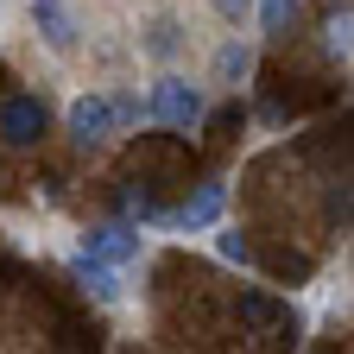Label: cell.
Instances as JSON below:
<instances>
[{"instance_id": "6da1fadb", "label": "cell", "mask_w": 354, "mask_h": 354, "mask_svg": "<svg viewBox=\"0 0 354 354\" xmlns=\"http://www.w3.org/2000/svg\"><path fill=\"white\" fill-rule=\"evenodd\" d=\"M152 114H158L165 127H190V120H203V88L184 82V76H165V82L152 88Z\"/></svg>"}, {"instance_id": "7a4b0ae2", "label": "cell", "mask_w": 354, "mask_h": 354, "mask_svg": "<svg viewBox=\"0 0 354 354\" xmlns=\"http://www.w3.org/2000/svg\"><path fill=\"white\" fill-rule=\"evenodd\" d=\"M0 133L13 146H38L44 140V102L38 95H7L0 102Z\"/></svg>"}, {"instance_id": "3957f363", "label": "cell", "mask_w": 354, "mask_h": 354, "mask_svg": "<svg viewBox=\"0 0 354 354\" xmlns=\"http://www.w3.org/2000/svg\"><path fill=\"white\" fill-rule=\"evenodd\" d=\"M120 114H127V108H120V102H108V95H82V102H70V133L88 146V140H102V133H108Z\"/></svg>"}, {"instance_id": "277c9868", "label": "cell", "mask_w": 354, "mask_h": 354, "mask_svg": "<svg viewBox=\"0 0 354 354\" xmlns=\"http://www.w3.org/2000/svg\"><path fill=\"white\" fill-rule=\"evenodd\" d=\"M221 203H228V190H221V184H196L184 203L171 209V221H177V228H209V221L221 215Z\"/></svg>"}, {"instance_id": "5b68a950", "label": "cell", "mask_w": 354, "mask_h": 354, "mask_svg": "<svg viewBox=\"0 0 354 354\" xmlns=\"http://www.w3.org/2000/svg\"><path fill=\"white\" fill-rule=\"evenodd\" d=\"M133 253H140V234L133 228H95L88 234V259H102V266H120Z\"/></svg>"}, {"instance_id": "8992f818", "label": "cell", "mask_w": 354, "mask_h": 354, "mask_svg": "<svg viewBox=\"0 0 354 354\" xmlns=\"http://www.w3.org/2000/svg\"><path fill=\"white\" fill-rule=\"evenodd\" d=\"M241 323H247V329H291V310L272 304L266 291H247V297H241Z\"/></svg>"}, {"instance_id": "52a82bcc", "label": "cell", "mask_w": 354, "mask_h": 354, "mask_svg": "<svg viewBox=\"0 0 354 354\" xmlns=\"http://www.w3.org/2000/svg\"><path fill=\"white\" fill-rule=\"evenodd\" d=\"M32 26H38L44 38H51L57 51H70V38H76V32H70V13L57 7V0H38V7H32Z\"/></svg>"}, {"instance_id": "ba28073f", "label": "cell", "mask_w": 354, "mask_h": 354, "mask_svg": "<svg viewBox=\"0 0 354 354\" xmlns=\"http://www.w3.org/2000/svg\"><path fill=\"white\" fill-rule=\"evenodd\" d=\"M247 70H253V44L234 38V44H221V51H215V76H221V82H241Z\"/></svg>"}, {"instance_id": "9c48e42d", "label": "cell", "mask_w": 354, "mask_h": 354, "mask_svg": "<svg viewBox=\"0 0 354 354\" xmlns=\"http://www.w3.org/2000/svg\"><path fill=\"white\" fill-rule=\"evenodd\" d=\"M76 279H82L88 291H95L102 304H114V297H120V285H114V272H108V266H102V259H88V253L76 259Z\"/></svg>"}, {"instance_id": "30bf717a", "label": "cell", "mask_w": 354, "mask_h": 354, "mask_svg": "<svg viewBox=\"0 0 354 354\" xmlns=\"http://www.w3.org/2000/svg\"><path fill=\"white\" fill-rule=\"evenodd\" d=\"M291 19H297V0H259V26L272 32V38H285Z\"/></svg>"}, {"instance_id": "8fae6325", "label": "cell", "mask_w": 354, "mask_h": 354, "mask_svg": "<svg viewBox=\"0 0 354 354\" xmlns=\"http://www.w3.org/2000/svg\"><path fill=\"white\" fill-rule=\"evenodd\" d=\"M272 272H291V279H304V272H310V259H297V253H272Z\"/></svg>"}, {"instance_id": "7c38bea8", "label": "cell", "mask_w": 354, "mask_h": 354, "mask_svg": "<svg viewBox=\"0 0 354 354\" xmlns=\"http://www.w3.org/2000/svg\"><path fill=\"white\" fill-rule=\"evenodd\" d=\"M209 127H215V133H234V127H241V102H234V108H221Z\"/></svg>"}, {"instance_id": "4fadbf2b", "label": "cell", "mask_w": 354, "mask_h": 354, "mask_svg": "<svg viewBox=\"0 0 354 354\" xmlns=\"http://www.w3.org/2000/svg\"><path fill=\"white\" fill-rule=\"evenodd\" d=\"M329 51H348V13L329 19Z\"/></svg>"}, {"instance_id": "5bb4252c", "label": "cell", "mask_w": 354, "mask_h": 354, "mask_svg": "<svg viewBox=\"0 0 354 354\" xmlns=\"http://www.w3.org/2000/svg\"><path fill=\"white\" fill-rule=\"evenodd\" d=\"M221 253H228V259H253V247H247L241 234H221Z\"/></svg>"}, {"instance_id": "9a60e30c", "label": "cell", "mask_w": 354, "mask_h": 354, "mask_svg": "<svg viewBox=\"0 0 354 354\" xmlns=\"http://www.w3.org/2000/svg\"><path fill=\"white\" fill-rule=\"evenodd\" d=\"M215 7L228 13V19H247V7H253V0H215Z\"/></svg>"}]
</instances>
